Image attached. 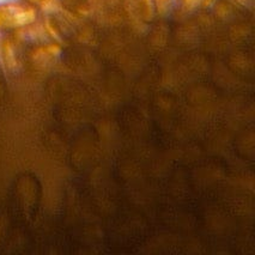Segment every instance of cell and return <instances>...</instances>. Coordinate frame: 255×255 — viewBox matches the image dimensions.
<instances>
[{
	"label": "cell",
	"instance_id": "cell-4",
	"mask_svg": "<svg viewBox=\"0 0 255 255\" xmlns=\"http://www.w3.org/2000/svg\"><path fill=\"white\" fill-rule=\"evenodd\" d=\"M60 4L67 12L77 17L85 16L90 11L89 0H60Z\"/></svg>",
	"mask_w": 255,
	"mask_h": 255
},
{
	"label": "cell",
	"instance_id": "cell-1",
	"mask_svg": "<svg viewBox=\"0 0 255 255\" xmlns=\"http://www.w3.org/2000/svg\"><path fill=\"white\" fill-rule=\"evenodd\" d=\"M38 18L37 6L24 0L0 2V31L12 32L28 28Z\"/></svg>",
	"mask_w": 255,
	"mask_h": 255
},
{
	"label": "cell",
	"instance_id": "cell-3",
	"mask_svg": "<svg viewBox=\"0 0 255 255\" xmlns=\"http://www.w3.org/2000/svg\"><path fill=\"white\" fill-rule=\"evenodd\" d=\"M59 53H60L59 44H43V46H38L37 48L34 49V52L31 53V58L35 62H48L53 58L58 56Z\"/></svg>",
	"mask_w": 255,
	"mask_h": 255
},
{
	"label": "cell",
	"instance_id": "cell-6",
	"mask_svg": "<svg viewBox=\"0 0 255 255\" xmlns=\"http://www.w3.org/2000/svg\"><path fill=\"white\" fill-rule=\"evenodd\" d=\"M6 93V79H5L4 71L1 69V65H0V97L4 96Z\"/></svg>",
	"mask_w": 255,
	"mask_h": 255
},
{
	"label": "cell",
	"instance_id": "cell-2",
	"mask_svg": "<svg viewBox=\"0 0 255 255\" xmlns=\"http://www.w3.org/2000/svg\"><path fill=\"white\" fill-rule=\"evenodd\" d=\"M129 10L137 16L138 19L149 23L155 17V1L153 0H127Z\"/></svg>",
	"mask_w": 255,
	"mask_h": 255
},
{
	"label": "cell",
	"instance_id": "cell-5",
	"mask_svg": "<svg viewBox=\"0 0 255 255\" xmlns=\"http://www.w3.org/2000/svg\"><path fill=\"white\" fill-rule=\"evenodd\" d=\"M182 1V6L188 11H194L198 8L203 7L206 4L207 0H181Z\"/></svg>",
	"mask_w": 255,
	"mask_h": 255
},
{
	"label": "cell",
	"instance_id": "cell-7",
	"mask_svg": "<svg viewBox=\"0 0 255 255\" xmlns=\"http://www.w3.org/2000/svg\"><path fill=\"white\" fill-rule=\"evenodd\" d=\"M24 1H28V2H30V4L35 5V6H40V5L44 4V2H46L47 0H24Z\"/></svg>",
	"mask_w": 255,
	"mask_h": 255
}]
</instances>
